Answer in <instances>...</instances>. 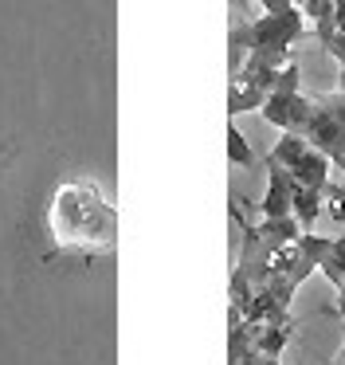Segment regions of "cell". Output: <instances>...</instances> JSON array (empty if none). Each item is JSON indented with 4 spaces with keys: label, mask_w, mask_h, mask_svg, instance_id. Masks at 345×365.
Instances as JSON below:
<instances>
[{
    "label": "cell",
    "mask_w": 345,
    "mask_h": 365,
    "mask_svg": "<svg viewBox=\"0 0 345 365\" xmlns=\"http://www.w3.org/2000/svg\"><path fill=\"white\" fill-rule=\"evenodd\" d=\"M290 4H298V9H302V4H306V0H290Z\"/></svg>",
    "instance_id": "9a60e30c"
},
{
    "label": "cell",
    "mask_w": 345,
    "mask_h": 365,
    "mask_svg": "<svg viewBox=\"0 0 345 365\" xmlns=\"http://www.w3.org/2000/svg\"><path fill=\"white\" fill-rule=\"evenodd\" d=\"M334 263H337V271L345 275V236H334Z\"/></svg>",
    "instance_id": "7c38bea8"
},
{
    "label": "cell",
    "mask_w": 345,
    "mask_h": 365,
    "mask_svg": "<svg viewBox=\"0 0 345 365\" xmlns=\"http://www.w3.org/2000/svg\"><path fill=\"white\" fill-rule=\"evenodd\" d=\"M227 161H232V165H240V169H255L259 165L255 150H251V142L243 138V130L235 126V118L227 122Z\"/></svg>",
    "instance_id": "9c48e42d"
},
{
    "label": "cell",
    "mask_w": 345,
    "mask_h": 365,
    "mask_svg": "<svg viewBox=\"0 0 345 365\" xmlns=\"http://www.w3.org/2000/svg\"><path fill=\"white\" fill-rule=\"evenodd\" d=\"M321 212H326L329 220L345 224V189L341 185H334V181L321 185Z\"/></svg>",
    "instance_id": "30bf717a"
},
{
    "label": "cell",
    "mask_w": 345,
    "mask_h": 365,
    "mask_svg": "<svg viewBox=\"0 0 345 365\" xmlns=\"http://www.w3.org/2000/svg\"><path fill=\"white\" fill-rule=\"evenodd\" d=\"M271 158L279 161L298 185H306V189H321V185L329 181V169H334L326 153H318L306 138H298V134H282L279 142H274Z\"/></svg>",
    "instance_id": "277c9868"
},
{
    "label": "cell",
    "mask_w": 345,
    "mask_h": 365,
    "mask_svg": "<svg viewBox=\"0 0 345 365\" xmlns=\"http://www.w3.org/2000/svg\"><path fill=\"white\" fill-rule=\"evenodd\" d=\"M47 228L59 252L110 255L118 247V208L94 181H63L47 208Z\"/></svg>",
    "instance_id": "6da1fadb"
},
{
    "label": "cell",
    "mask_w": 345,
    "mask_h": 365,
    "mask_svg": "<svg viewBox=\"0 0 345 365\" xmlns=\"http://www.w3.org/2000/svg\"><path fill=\"white\" fill-rule=\"evenodd\" d=\"M314 36H318V48L337 59V71H341L337 87H345V32H337L334 24H314Z\"/></svg>",
    "instance_id": "52a82bcc"
},
{
    "label": "cell",
    "mask_w": 345,
    "mask_h": 365,
    "mask_svg": "<svg viewBox=\"0 0 345 365\" xmlns=\"http://www.w3.org/2000/svg\"><path fill=\"white\" fill-rule=\"evenodd\" d=\"M259 114L271 126H279L282 134L306 138L318 153H326L329 165L345 173V87L318 98H306L302 91L298 95H271Z\"/></svg>",
    "instance_id": "7a4b0ae2"
},
{
    "label": "cell",
    "mask_w": 345,
    "mask_h": 365,
    "mask_svg": "<svg viewBox=\"0 0 345 365\" xmlns=\"http://www.w3.org/2000/svg\"><path fill=\"white\" fill-rule=\"evenodd\" d=\"M290 334H294V322H287V326H259L255 349H259V354H267V357H282V354H287Z\"/></svg>",
    "instance_id": "ba28073f"
},
{
    "label": "cell",
    "mask_w": 345,
    "mask_h": 365,
    "mask_svg": "<svg viewBox=\"0 0 345 365\" xmlns=\"http://www.w3.org/2000/svg\"><path fill=\"white\" fill-rule=\"evenodd\" d=\"M232 4H235V9H243V4H251V0H232Z\"/></svg>",
    "instance_id": "5bb4252c"
},
{
    "label": "cell",
    "mask_w": 345,
    "mask_h": 365,
    "mask_svg": "<svg viewBox=\"0 0 345 365\" xmlns=\"http://www.w3.org/2000/svg\"><path fill=\"white\" fill-rule=\"evenodd\" d=\"M279 71L282 67H271L255 56L243 59L240 71L227 75V118H240V114H247V110H263V103L274 91Z\"/></svg>",
    "instance_id": "3957f363"
},
{
    "label": "cell",
    "mask_w": 345,
    "mask_h": 365,
    "mask_svg": "<svg viewBox=\"0 0 345 365\" xmlns=\"http://www.w3.org/2000/svg\"><path fill=\"white\" fill-rule=\"evenodd\" d=\"M334 12H337L334 0H306L302 4V16L310 24H334Z\"/></svg>",
    "instance_id": "8fae6325"
},
{
    "label": "cell",
    "mask_w": 345,
    "mask_h": 365,
    "mask_svg": "<svg viewBox=\"0 0 345 365\" xmlns=\"http://www.w3.org/2000/svg\"><path fill=\"white\" fill-rule=\"evenodd\" d=\"M290 216L302 224V232H310V224L321 216V189H306V185H298L294 205H290Z\"/></svg>",
    "instance_id": "8992f818"
},
{
    "label": "cell",
    "mask_w": 345,
    "mask_h": 365,
    "mask_svg": "<svg viewBox=\"0 0 345 365\" xmlns=\"http://www.w3.org/2000/svg\"><path fill=\"white\" fill-rule=\"evenodd\" d=\"M263 4V12H290V9H298V4H290V0H259Z\"/></svg>",
    "instance_id": "4fadbf2b"
},
{
    "label": "cell",
    "mask_w": 345,
    "mask_h": 365,
    "mask_svg": "<svg viewBox=\"0 0 345 365\" xmlns=\"http://www.w3.org/2000/svg\"><path fill=\"white\" fill-rule=\"evenodd\" d=\"M294 189H298L294 177H290L274 158H267V197H263V205H259V216H267V220H282V216H290Z\"/></svg>",
    "instance_id": "5b68a950"
}]
</instances>
